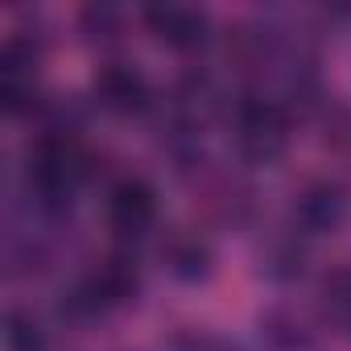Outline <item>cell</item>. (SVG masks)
<instances>
[{
	"mask_svg": "<svg viewBox=\"0 0 351 351\" xmlns=\"http://www.w3.org/2000/svg\"><path fill=\"white\" fill-rule=\"evenodd\" d=\"M95 99H99V108H108V112H116V116H136V112L149 108L153 87H149V79H145L136 66H128V62H108V66L95 75Z\"/></svg>",
	"mask_w": 351,
	"mask_h": 351,
	"instance_id": "obj_5",
	"label": "cell"
},
{
	"mask_svg": "<svg viewBox=\"0 0 351 351\" xmlns=\"http://www.w3.org/2000/svg\"><path fill=\"white\" fill-rule=\"evenodd\" d=\"M236 136H240L244 153L269 161V157H277V153L285 149L289 120H285V112H281L277 104H269V99H248V104H240V112H236Z\"/></svg>",
	"mask_w": 351,
	"mask_h": 351,
	"instance_id": "obj_2",
	"label": "cell"
},
{
	"mask_svg": "<svg viewBox=\"0 0 351 351\" xmlns=\"http://www.w3.org/2000/svg\"><path fill=\"white\" fill-rule=\"evenodd\" d=\"M157 219V195L145 178H120L108 191V223L120 236H145Z\"/></svg>",
	"mask_w": 351,
	"mask_h": 351,
	"instance_id": "obj_3",
	"label": "cell"
},
{
	"mask_svg": "<svg viewBox=\"0 0 351 351\" xmlns=\"http://www.w3.org/2000/svg\"><path fill=\"white\" fill-rule=\"evenodd\" d=\"M145 25L173 50H199L211 34L207 13H199L191 5H153V9H145Z\"/></svg>",
	"mask_w": 351,
	"mask_h": 351,
	"instance_id": "obj_6",
	"label": "cell"
},
{
	"mask_svg": "<svg viewBox=\"0 0 351 351\" xmlns=\"http://www.w3.org/2000/svg\"><path fill=\"white\" fill-rule=\"evenodd\" d=\"M38 91V50L21 38H13L5 50H0V99H5V112H25L34 104Z\"/></svg>",
	"mask_w": 351,
	"mask_h": 351,
	"instance_id": "obj_4",
	"label": "cell"
},
{
	"mask_svg": "<svg viewBox=\"0 0 351 351\" xmlns=\"http://www.w3.org/2000/svg\"><path fill=\"white\" fill-rule=\"evenodd\" d=\"M83 178H87V157H83V149L71 136H46L29 153V182L50 203L71 199Z\"/></svg>",
	"mask_w": 351,
	"mask_h": 351,
	"instance_id": "obj_1",
	"label": "cell"
},
{
	"mask_svg": "<svg viewBox=\"0 0 351 351\" xmlns=\"http://www.w3.org/2000/svg\"><path fill=\"white\" fill-rule=\"evenodd\" d=\"M5 347H9V351H42V330H38L29 318L13 314V318H9V330H5Z\"/></svg>",
	"mask_w": 351,
	"mask_h": 351,
	"instance_id": "obj_9",
	"label": "cell"
},
{
	"mask_svg": "<svg viewBox=\"0 0 351 351\" xmlns=\"http://www.w3.org/2000/svg\"><path fill=\"white\" fill-rule=\"evenodd\" d=\"M132 289H136V269H132L124 256H108V261L79 285V306L104 310V306H116V302L132 298Z\"/></svg>",
	"mask_w": 351,
	"mask_h": 351,
	"instance_id": "obj_7",
	"label": "cell"
},
{
	"mask_svg": "<svg viewBox=\"0 0 351 351\" xmlns=\"http://www.w3.org/2000/svg\"><path fill=\"white\" fill-rule=\"evenodd\" d=\"M326 302H330L343 318H351V273H339L335 281H326Z\"/></svg>",
	"mask_w": 351,
	"mask_h": 351,
	"instance_id": "obj_10",
	"label": "cell"
},
{
	"mask_svg": "<svg viewBox=\"0 0 351 351\" xmlns=\"http://www.w3.org/2000/svg\"><path fill=\"white\" fill-rule=\"evenodd\" d=\"M298 219H302L310 232H330V228H339V223L347 219V191L335 186V182H322V186L306 191L302 203H298Z\"/></svg>",
	"mask_w": 351,
	"mask_h": 351,
	"instance_id": "obj_8",
	"label": "cell"
}]
</instances>
